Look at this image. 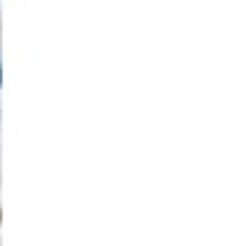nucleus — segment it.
<instances>
[{
	"label": "nucleus",
	"mask_w": 249,
	"mask_h": 246,
	"mask_svg": "<svg viewBox=\"0 0 249 246\" xmlns=\"http://www.w3.org/2000/svg\"><path fill=\"white\" fill-rule=\"evenodd\" d=\"M0 85H3V67H0Z\"/></svg>",
	"instance_id": "f257e3e1"
}]
</instances>
